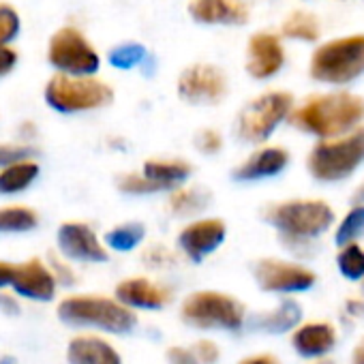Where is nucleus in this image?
I'll use <instances>...</instances> for the list:
<instances>
[{"label":"nucleus","mask_w":364,"mask_h":364,"mask_svg":"<svg viewBox=\"0 0 364 364\" xmlns=\"http://www.w3.org/2000/svg\"><path fill=\"white\" fill-rule=\"evenodd\" d=\"M289 124L319 139L343 137L364 120V99L351 92L315 95L289 114Z\"/></svg>","instance_id":"obj_1"},{"label":"nucleus","mask_w":364,"mask_h":364,"mask_svg":"<svg viewBox=\"0 0 364 364\" xmlns=\"http://www.w3.org/2000/svg\"><path fill=\"white\" fill-rule=\"evenodd\" d=\"M56 315L69 328L103 336H124L137 328V313L103 294H69L58 300Z\"/></svg>","instance_id":"obj_2"},{"label":"nucleus","mask_w":364,"mask_h":364,"mask_svg":"<svg viewBox=\"0 0 364 364\" xmlns=\"http://www.w3.org/2000/svg\"><path fill=\"white\" fill-rule=\"evenodd\" d=\"M264 221L289 249H302L323 236L334 223V210L323 200H285L264 208Z\"/></svg>","instance_id":"obj_3"},{"label":"nucleus","mask_w":364,"mask_h":364,"mask_svg":"<svg viewBox=\"0 0 364 364\" xmlns=\"http://www.w3.org/2000/svg\"><path fill=\"white\" fill-rule=\"evenodd\" d=\"M180 321L200 332H238L247 326V306L219 289H196L178 306Z\"/></svg>","instance_id":"obj_4"},{"label":"nucleus","mask_w":364,"mask_h":364,"mask_svg":"<svg viewBox=\"0 0 364 364\" xmlns=\"http://www.w3.org/2000/svg\"><path fill=\"white\" fill-rule=\"evenodd\" d=\"M362 163L364 127H358L343 137L319 139L306 156V169L319 182H341L349 178Z\"/></svg>","instance_id":"obj_5"},{"label":"nucleus","mask_w":364,"mask_h":364,"mask_svg":"<svg viewBox=\"0 0 364 364\" xmlns=\"http://www.w3.org/2000/svg\"><path fill=\"white\" fill-rule=\"evenodd\" d=\"M43 97L46 103L58 114H82L107 107L114 101V90L95 75L75 77L56 73L46 84Z\"/></svg>","instance_id":"obj_6"},{"label":"nucleus","mask_w":364,"mask_h":364,"mask_svg":"<svg viewBox=\"0 0 364 364\" xmlns=\"http://www.w3.org/2000/svg\"><path fill=\"white\" fill-rule=\"evenodd\" d=\"M311 77L321 84H349L364 73V35L319 46L311 56Z\"/></svg>","instance_id":"obj_7"},{"label":"nucleus","mask_w":364,"mask_h":364,"mask_svg":"<svg viewBox=\"0 0 364 364\" xmlns=\"http://www.w3.org/2000/svg\"><path fill=\"white\" fill-rule=\"evenodd\" d=\"M294 97L283 90H270L249 101L236 120V133L247 144H264L272 137L281 122L289 118Z\"/></svg>","instance_id":"obj_8"},{"label":"nucleus","mask_w":364,"mask_h":364,"mask_svg":"<svg viewBox=\"0 0 364 364\" xmlns=\"http://www.w3.org/2000/svg\"><path fill=\"white\" fill-rule=\"evenodd\" d=\"M50 65L63 75L88 77L95 75L101 67V58L90 41L77 28H60L48 46Z\"/></svg>","instance_id":"obj_9"},{"label":"nucleus","mask_w":364,"mask_h":364,"mask_svg":"<svg viewBox=\"0 0 364 364\" xmlns=\"http://www.w3.org/2000/svg\"><path fill=\"white\" fill-rule=\"evenodd\" d=\"M253 279L268 294H302L315 287L317 274L296 262L262 257L253 264Z\"/></svg>","instance_id":"obj_10"},{"label":"nucleus","mask_w":364,"mask_h":364,"mask_svg":"<svg viewBox=\"0 0 364 364\" xmlns=\"http://www.w3.org/2000/svg\"><path fill=\"white\" fill-rule=\"evenodd\" d=\"M56 251L71 264H105L109 251L97 230L86 221H63L56 230Z\"/></svg>","instance_id":"obj_11"},{"label":"nucleus","mask_w":364,"mask_h":364,"mask_svg":"<svg viewBox=\"0 0 364 364\" xmlns=\"http://www.w3.org/2000/svg\"><path fill=\"white\" fill-rule=\"evenodd\" d=\"M228 240V223L221 217H198L182 225L176 236L178 251L193 264H202Z\"/></svg>","instance_id":"obj_12"},{"label":"nucleus","mask_w":364,"mask_h":364,"mask_svg":"<svg viewBox=\"0 0 364 364\" xmlns=\"http://www.w3.org/2000/svg\"><path fill=\"white\" fill-rule=\"evenodd\" d=\"M228 95V77L215 65H191L178 77V97L191 105H217Z\"/></svg>","instance_id":"obj_13"},{"label":"nucleus","mask_w":364,"mask_h":364,"mask_svg":"<svg viewBox=\"0 0 364 364\" xmlns=\"http://www.w3.org/2000/svg\"><path fill=\"white\" fill-rule=\"evenodd\" d=\"M58 283L48 266L46 259L41 257H28L26 262L16 266V277L11 283V291L20 300L28 302H39L48 304L56 298L58 294Z\"/></svg>","instance_id":"obj_14"},{"label":"nucleus","mask_w":364,"mask_h":364,"mask_svg":"<svg viewBox=\"0 0 364 364\" xmlns=\"http://www.w3.org/2000/svg\"><path fill=\"white\" fill-rule=\"evenodd\" d=\"M114 298L129 311H161L171 304L173 291L148 277H129L116 283Z\"/></svg>","instance_id":"obj_15"},{"label":"nucleus","mask_w":364,"mask_h":364,"mask_svg":"<svg viewBox=\"0 0 364 364\" xmlns=\"http://www.w3.org/2000/svg\"><path fill=\"white\" fill-rule=\"evenodd\" d=\"M289 165V152L281 146H259L242 163L232 169V180L236 182H259L277 178Z\"/></svg>","instance_id":"obj_16"},{"label":"nucleus","mask_w":364,"mask_h":364,"mask_svg":"<svg viewBox=\"0 0 364 364\" xmlns=\"http://www.w3.org/2000/svg\"><path fill=\"white\" fill-rule=\"evenodd\" d=\"M285 52L281 39L272 33H257L249 39L247 73L255 80H268L283 69Z\"/></svg>","instance_id":"obj_17"},{"label":"nucleus","mask_w":364,"mask_h":364,"mask_svg":"<svg viewBox=\"0 0 364 364\" xmlns=\"http://www.w3.org/2000/svg\"><path fill=\"white\" fill-rule=\"evenodd\" d=\"M65 355L67 364H124L116 345L107 336L92 332H80L71 336Z\"/></svg>","instance_id":"obj_18"},{"label":"nucleus","mask_w":364,"mask_h":364,"mask_svg":"<svg viewBox=\"0 0 364 364\" xmlns=\"http://www.w3.org/2000/svg\"><path fill=\"white\" fill-rule=\"evenodd\" d=\"M336 330L330 321H306L291 332V347L300 358L319 360L336 345Z\"/></svg>","instance_id":"obj_19"},{"label":"nucleus","mask_w":364,"mask_h":364,"mask_svg":"<svg viewBox=\"0 0 364 364\" xmlns=\"http://www.w3.org/2000/svg\"><path fill=\"white\" fill-rule=\"evenodd\" d=\"M161 193H169L182 185H187L193 176V165L187 159L178 156H152L144 161L139 169Z\"/></svg>","instance_id":"obj_20"},{"label":"nucleus","mask_w":364,"mask_h":364,"mask_svg":"<svg viewBox=\"0 0 364 364\" xmlns=\"http://www.w3.org/2000/svg\"><path fill=\"white\" fill-rule=\"evenodd\" d=\"M300 323H302V306L294 298H285L274 309L247 317V326L264 334L294 332Z\"/></svg>","instance_id":"obj_21"},{"label":"nucleus","mask_w":364,"mask_h":364,"mask_svg":"<svg viewBox=\"0 0 364 364\" xmlns=\"http://www.w3.org/2000/svg\"><path fill=\"white\" fill-rule=\"evenodd\" d=\"M189 14L200 24H247L249 11L238 0H191Z\"/></svg>","instance_id":"obj_22"},{"label":"nucleus","mask_w":364,"mask_h":364,"mask_svg":"<svg viewBox=\"0 0 364 364\" xmlns=\"http://www.w3.org/2000/svg\"><path fill=\"white\" fill-rule=\"evenodd\" d=\"M213 202L210 191L200 189V187H187L182 185L173 191L167 193V210L173 217L180 219H198Z\"/></svg>","instance_id":"obj_23"},{"label":"nucleus","mask_w":364,"mask_h":364,"mask_svg":"<svg viewBox=\"0 0 364 364\" xmlns=\"http://www.w3.org/2000/svg\"><path fill=\"white\" fill-rule=\"evenodd\" d=\"M41 176V165L37 159H26L0 169V196H22Z\"/></svg>","instance_id":"obj_24"},{"label":"nucleus","mask_w":364,"mask_h":364,"mask_svg":"<svg viewBox=\"0 0 364 364\" xmlns=\"http://www.w3.org/2000/svg\"><path fill=\"white\" fill-rule=\"evenodd\" d=\"M146 236H148L146 223L124 221V223H116L114 228H109L101 236V240L109 253H133L146 242Z\"/></svg>","instance_id":"obj_25"},{"label":"nucleus","mask_w":364,"mask_h":364,"mask_svg":"<svg viewBox=\"0 0 364 364\" xmlns=\"http://www.w3.org/2000/svg\"><path fill=\"white\" fill-rule=\"evenodd\" d=\"M39 228V215L35 208L24 204L0 206V236L28 234Z\"/></svg>","instance_id":"obj_26"},{"label":"nucleus","mask_w":364,"mask_h":364,"mask_svg":"<svg viewBox=\"0 0 364 364\" xmlns=\"http://www.w3.org/2000/svg\"><path fill=\"white\" fill-rule=\"evenodd\" d=\"M364 236V204H353L334 232L336 247L353 245Z\"/></svg>","instance_id":"obj_27"},{"label":"nucleus","mask_w":364,"mask_h":364,"mask_svg":"<svg viewBox=\"0 0 364 364\" xmlns=\"http://www.w3.org/2000/svg\"><path fill=\"white\" fill-rule=\"evenodd\" d=\"M283 35L287 39H298V41H317L319 22L315 16H311L306 11H294L283 22Z\"/></svg>","instance_id":"obj_28"},{"label":"nucleus","mask_w":364,"mask_h":364,"mask_svg":"<svg viewBox=\"0 0 364 364\" xmlns=\"http://www.w3.org/2000/svg\"><path fill=\"white\" fill-rule=\"evenodd\" d=\"M336 266H338V272L347 281H362L364 279V249L358 242L341 247L336 255Z\"/></svg>","instance_id":"obj_29"},{"label":"nucleus","mask_w":364,"mask_h":364,"mask_svg":"<svg viewBox=\"0 0 364 364\" xmlns=\"http://www.w3.org/2000/svg\"><path fill=\"white\" fill-rule=\"evenodd\" d=\"M116 189L122 196H129V198H146V196L161 193L159 187H154L141 171H124V173H120L116 178Z\"/></svg>","instance_id":"obj_30"},{"label":"nucleus","mask_w":364,"mask_h":364,"mask_svg":"<svg viewBox=\"0 0 364 364\" xmlns=\"http://www.w3.org/2000/svg\"><path fill=\"white\" fill-rule=\"evenodd\" d=\"M146 58H148V52L141 43H122V46H116L114 50H109V54H107L109 65L116 69H124V71L139 67Z\"/></svg>","instance_id":"obj_31"},{"label":"nucleus","mask_w":364,"mask_h":364,"mask_svg":"<svg viewBox=\"0 0 364 364\" xmlns=\"http://www.w3.org/2000/svg\"><path fill=\"white\" fill-rule=\"evenodd\" d=\"M37 156V148L33 144L26 141H0V169L26 161V159H35Z\"/></svg>","instance_id":"obj_32"},{"label":"nucleus","mask_w":364,"mask_h":364,"mask_svg":"<svg viewBox=\"0 0 364 364\" xmlns=\"http://www.w3.org/2000/svg\"><path fill=\"white\" fill-rule=\"evenodd\" d=\"M20 33V16L11 5H0V48H7Z\"/></svg>","instance_id":"obj_33"},{"label":"nucleus","mask_w":364,"mask_h":364,"mask_svg":"<svg viewBox=\"0 0 364 364\" xmlns=\"http://www.w3.org/2000/svg\"><path fill=\"white\" fill-rule=\"evenodd\" d=\"M144 264L152 270H163L176 266V253L163 245H152L144 251Z\"/></svg>","instance_id":"obj_34"},{"label":"nucleus","mask_w":364,"mask_h":364,"mask_svg":"<svg viewBox=\"0 0 364 364\" xmlns=\"http://www.w3.org/2000/svg\"><path fill=\"white\" fill-rule=\"evenodd\" d=\"M48 266H50V270H52V274H54L58 287H71V285L77 283V277H75V270H73L71 262L63 259L58 253H56V255H54V253L50 255Z\"/></svg>","instance_id":"obj_35"},{"label":"nucleus","mask_w":364,"mask_h":364,"mask_svg":"<svg viewBox=\"0 0 364 364\" xmlns=\"http://www.w3.org/2000/svg\"><path fill=\"white\" fill-rule=\"evenodd\" d=\"M193 144L202 154H219L223 148V135L217 129H202L196 133Z\"/></svg>","instance_id":"obj_36"},{"label":"nucleus","mask_w":364,"mask_h":364,"mask_svg":"<svg viewBox=\"0 0 364 364\" xmlns=\"http://www.w3.org/2000/svg\"><path fill=\"white\" fill-rule=\"evenodd\" d=\"M193 355L198 358L200 364H219L221 360V349L213 338H200L191 345Z\"/></svg>","instance_id":"obj_37"},{"label":"nucleus","mask_w":364,"mask_h":364,"mask_svg":"<svg viewBox=\"0 0 364 364\" xmlns=\"http://www.w3.org/2000/svg\"><path fill=\"white\" fill-rule=\"evenodd\" d=\"M165 362L167 364H200L198 358L193 355L191 347H185V345H171V347H167Z\"/></svg>","instance_id":"obj_38"},{"label":"nucleus","mask_w":364,"mask_h":364,"mask_svg":"<svg viewBox=\"0 0 364 364\" xmlns=\"http://www.w3.org/2000/svg\"><path fill=\"white\" fill-rule=\"evenodd\" d=\"M0 313L3 315H9V317H16L22 313V300L9 291V289H3L0 291Z\"/></svg>","instance_id":"obj_39"},{"label":"nucleus","mask_w":364,"mask_h":364,"mask_svg":"<svg viewBox=\"0 0 364 364\" xmlns=\"http://www.w3.org/2000/svg\"><path fill=\"white\" fill-rule=\"evenodd\" d=\"M16 266L18 264H14L9 259H0V291L11 289V283H14V277H16Z\"/></svg>","instance_id":"obj_40"},{"label":"nucleus","mask_w":364,"mask_h":364,"mask_svg":"<svg viewBox=\"0 0 364 364\" xmlns=\"http://www.w3.org/2000/svg\"><path fill=\"white\" fill-rule=\"evenodd\" d=\"M16 63H18V54L11 48H0V77L11 73Z\"/></svg>","instance_id":"obj_41"},{"label":"nucleus","mask_w":364,"mask_h":364,"mask_svg":"<svg viewBox=\"0 0 364 364\" xmlns=\"http://www.w3.org/2000/svg\"><path fill=\"white\" fill-rule=\"evenodd\" d=\"M238 364H281V362L272 353H253V355H247V358L238 360Z\"/></svg>","instance_id":"obj_42"},{"label":"nucleus","mask_w":364,"mask_h":364,"mask_svg":"<svg viewBox=\"0 0 364 364\" xmlns=\"http://www.w3.org/2000/svg\"><path fill=\"white\" fill-rule=\"evenodd\" d=\"M345 311L353 317H364V298H353V300H347L345 304Z\"/></svg>","instance_id":"obj_43"},{"label":"nucleus","mask_w":364,"mask_h":364,"mask_svg":"<svg viewBox=\"0 0 364 364\" xmlns=\"http://www.w3.org/2000/svg\"><path fill=\"white\" fill-rule=\"evenodd\" d=\"M351 364H364V338L358 343V347L351 353Z\"/></svg>","instance_id":"obj_44"},{"label":"nucleus","mask_w":364,"mask_h":364,"mask_svg":"<svg viewBox=\"0 0 364 364\" xmlns=\"http://www.w3.org/2000/svg\"><path fill=\"white\" fill-rule=\"evenodd\" d=\"M351 202L353 204H364V180H362V185L355 189V193L351 196Z\"/></svg>","instance_id":"obj_45"},{"label":"nucleus","mask_w":364,"mask_h":364,"mask_svg":"<svg viewBox=\"0 0 364 364\" xmlns=\"http://www.w3.org/2000/svg\"><path fill=\"white\" fill-rule=\"evenodd\" d=\"M0 364H18V358L11 353H3L0 355Z\"/></svg>","instance_id":"obj_46"},{"label":"nucleus","mask_w":364,"mask_h":364,"mask_svg":"<svg viewBox=\"0 0 364 364\" xmlns=\"http://www.w3.org/2000/svg\"><path fill=\"white\" fill-rule=\"evenodd\" d=\"M311 364H332V360H326V358H319V360H315V362H311Z\"/></svg>","instance_id":"obj_47"},{"label":"nucleus","mask_w":364,"mask_h":364,"mask_svg":"<svg viewBox=\"0 0 364 364\" xmlns=\"http://www.w3.org/2000/svg\"><path fill=\"white\" fill-rule=\"evenodd\" d=\"M360 283H362V291H364V279H362V281H360Z\"/></svg>","instance_id":"obj_48"}]
</instances>
